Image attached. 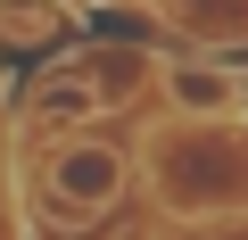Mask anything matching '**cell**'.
Instances as JSON below:
<instances>
[{
    "label": "cell",
    "instance_id": "obj_1",
    "mask_svg": "<svg viewBox=\"0 0 248 240\" xmlns=\"http://www.w3.org/2000/svg\"><path fill=\"white\" fill-rule=\"evenodd\" d=\"M116 182H124L116 149H58V166H50V191H58L66 215H99L116 199Z\"/></svg>",
    "mask_w": 248,
    "mask_h": 240
},
{
    "label": "cell",
    "instance_id": "obj_2",
    "mask_svg": "<svg viewBox=\"0 0 248 240\" xmlns=\"http://www.w3.org/2000/svg\"><path fill=\"white\" fill-rule=\"evenodd\" d=\"M174 99H182V108H232V75H207V66H174Z\"/></svg>",
    "mask_w": 248,
    "mask_h": 240
}]
</instances>
